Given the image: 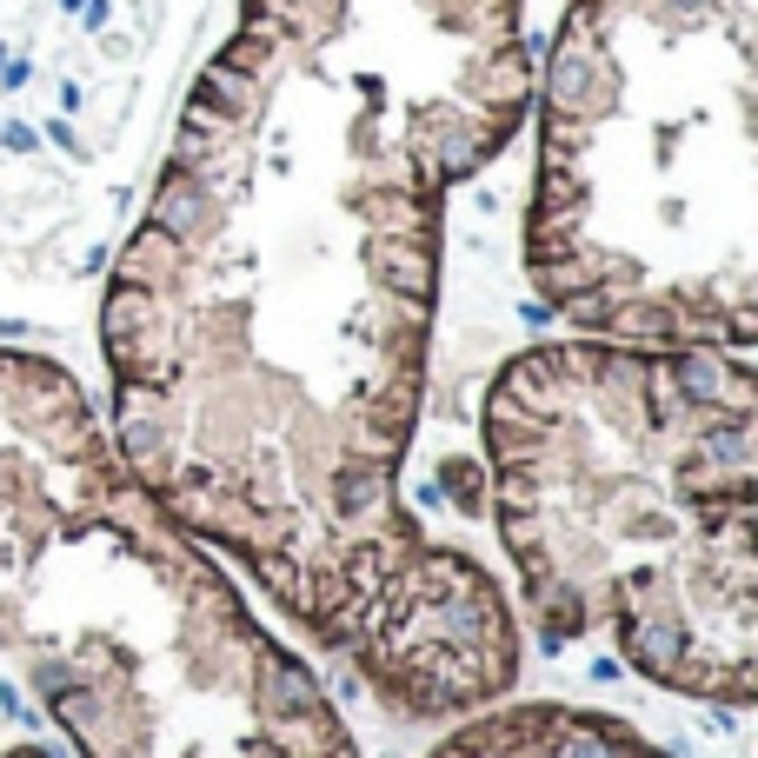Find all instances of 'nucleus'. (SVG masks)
<instances>
[{
  "label": "nucleus",
  "instance_id": "7ed1b4c3",
  "mask_svg": "<svg viewBox=\"0 0 758 758\" xmlns=\"http://www.w3.org/2000/svg\"><path fill=\"white\" fill-rule=\"evenodd\" d=\"M0 658L80 758H360L313 665L127 479L80 380L8 347Z\"/></svg>",
  "mask_w": 758,
  "mask_h": 758
},
{
  "label": "nucleus",
  "instance_id": "39448f33",
  "mask_svg": "<svg viewBox=\"0 0 758 758\" xmlns=\"http://www.w3.org/2000/svg\"><path fill=\"white\" fill-rule=\"evenodd\" d=\"M427 758H672L639 725L593 712V705H559V699H520V705H479L446 725V738Z\"/></svg>",
  "mask_w": 758,
  "mask_h": 758
},
{
  "label": "nucleus",
  "instance_id": "f257e3e1",
  "mask_svg": "<svg viewBox=\"0 0 758 758\" xmlns=\"http://www.w3.org/2000/svg\"><path fill=\"white\" fill-rule=\"evenodd\" d=\"M526 107V0H240L101 300L147 505L433 725L520 679V619L419 526L406 446L446 200Z\"/></svg>",
  "mask_w": 758,
  "mask_h": 758
},
{
  "label": "nucleus",
  "instance_id": "423d86ee",
  "mask_svg": "<svg viewBox=\"0 0 758 758\" xmlns=\"http://www.w3.org/2000/svg\"><path fill=\"white\" fill-rule=\"evenodd\" d=\"M0 758H54L47 745H14V751H0Z\"/></svg>",
  "mask_w": 758,
  "mask_h": 758
},
{
  "label": "nucleus",
  "instance_id": "20e7f679",
  "mask_svg": "<svg viewBox=\"0 0 758 758\" xmlns=\"http://www.w3.org/2000/svg\"><path fill=\"white\" fill-rule=\"evenodd\" d=\"M758 0H565L539 73L526 273L585 340H758Z\"/></svg>",
  "mask_w": 758,
  "mask_h": 758
},
{
  "label": "nucleus",
  "instance_id": "f03ea898",
  "mask_svg": "<svg viewBox=\"0 0 758 758\" xmlns=\"http://www.w3.org/2000/svg\"><path fill=\"white\" fill-rule=\"evenodd\" d=\"M492 526L546 639H613L639 679L758 692V373L732 347L546 340L486 393Z\"/></svg>",
  "mask_w": 758,
  "mask_h": 758
}]
</instances>
